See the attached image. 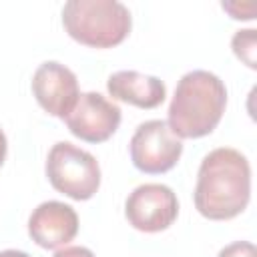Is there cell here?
I'll list each match as a JSON object with an SVG mask.
<instances>
[{"label": "cell", "instance_id": "1", "mask_svg": "<svg viewBox=\"0 0 257 257\" xmlns=\"http://www.w3.org/2000/svg\"><path fill=\"white\" fill-rule=\"evenodd\" d=\"M251 199V165L243 153L219 147L203 157L193 201L211 221H229L241 215Z\"/></svg>", "mask_w": 257, "mask_h": 257}, {"label": "cell", "instance_id": "2", "mask_svg": "<svg viewBox=\"0 0 257 257\" xmlns=\"http://www.w3.org/2000/svg\"><path fill=\"white\" fill-rule=\"evenodd\" d=\"M225 106V82L209 70H191L177 82L167 124L179 139H201L217 128Z\"/></svg>", "mask_w": 257, "mask_h": 257}, {"label": "cell", "instance_id": "3", "mask_svg": "<svg viewBox=\"0 0 257 257\" xmlns=\"http://www.w3.org/2000/svg\"><path fill=\"white\" fill-rule=\"evenodd\" d=\"M62 26L84 46L112 48L124 42L133 20L118 0H68L62 6Z\"/></svg>", "mask_w": 257, "mask_h": 257}, {"label": "cell", "instance_id": "4", "mask_svg": "<svg viewBox=\"0 0 257 257\" xmlns=\"http://www.w3.org/2000/svg\"><path fill=\"white\" fill-rule=\"evenodd\" d=\"M46 177L58 193L74 201H88L100 187V165L88 151L60 141L48 151Z\"/></svg>", "mask_w": 257, "mask_h": 257}, {"label": "cell", "instance_id": "5", "mask_svg": "<svg viewBox=\"0 0 257 257\" xmlns=\"http://www.w3.org/2000/svg\"><path fill=\"white\" fill-rule=\"evenodd\" d=\"M128 153L135 169L147 175H161L179 163L183 143L165 120H147L133 133Z\"/></svg>", "mask_w": 257, "mask_h": 257}, {"label": "cell", "instance_id": "6", "mask_svg": "<svg viewBox=\"0 0 257 257\" xmlns=\"http://www.w3.org/2000/svg\"><path fill=\"white\" fill-rule=\"evenodd\" d=\"M128 225L143 233H161L169 229L179 215V201L171 187L161 183L139 185L124 203Z\"/></svg>", "mask_w": 257, "mask_h": 257}, {"label": "cell", "instance_id": "7", "mask_svg": "<svg viewBox=\"0 0 257 257\" xmlns=\"http://www.w3.org/2000/svg\"><path fill=\"white\" fill-rule=\"evenodd\" d=\"M122 112L118 104L102 96L100 92H80L74 108L64 118L68 131L86 143H104L108 141L118 124Z\"/></svg>", "mask_w": 257, "mask_h": 257}, {"label": "cell", "instance_id": "8", "mask_svg": "<svg viewBox=\"0 0 257 257\" xmlns=\"http://www.w3.org/2000/svg\"><path fill=\"white\" fill-rule=\"evenodd\" d=\"M32 94L38 106L56 118H66L68 112L74 108L80 90L76 74L54 60L42 62L32 74Z\"/></svg>", "mask_w": 257, "mask_h": 257}, {"label": "cell", "instance_id": "9", "mask_svg": "<svg viewBox=\"0 0 257 257\" xmlns=\"http://www.w3.org/2000/svg\"><path fill=\"white\" fill-rule=\"evenodd\" d=\"M78 233L76 211L60 201L40 203L28 219V235L42 249H58Z\"/></svg>", "mask_w": 257, "mask_h": 257}, {"label": "cell", "instance_id": "10", "mask_svg": "<svg viewBox=\"0 0 257 257\" xmlns=\"http://www.w3.org/2000/svg\"><path fill=\"white\" fill-rule=\"evenodd\" d=\"M106 90L114 100L137 108H157L167 96V88L161 78L137 70H118L110 74Z\"/></svg>", "mask_w": 257, "mask_h": 257}, {"label": "cell", "instance_id": "11", "mask_svg": "<svg viewBox=\"0 0 257 257\" xmlns=\"http://www.w3.org/2000/svg\"><path fill=\"white\" fill-rule=\"evenodd\" d=\"M233 52L237 54V58H241L249 68H257V60H255V46H257V32L253 28L247 30H237L233 34L231 40Z\"/></svg>", "mask_w": 257, "mask_h": 257}, {"label": "cell", "instance_id": "12", "mask_svg": "<svg viewBox=\"0 0 257 257\" xmlns=\"http://www.w3.org/2000/svg\"><path fill=\"white\" fill-rule=\"evenodd\" d=\"M217 257H257V249L249 241H235L223 247Z\"/></svg>", "mask_w": 257, "mask_h": 257}, {"label": "cell", "instance_id": "13", "mask_svg": "<svg viewBox=\"0 0 257 257\" xmlns=\"http://www.w3.org/2000/svg\"><path fill=\"white\" fill-rule=\"evenodd\" d=\"M52 257H96L90 249L86 247H78V245H72V247H64V249H58Z\"/></svg>", "mask_w": 257, "mask_h": 257}, {"label": "cell", "instance_id": "14", "mask_svg": "<svg viewBox=\"0 0 257 257\" xmlns=\"http://www.w3.org/2000/svg\"><path fill=\"white\" fill-rule=\"evenodd\" d=\"M6 151H8L6 135H4V133H2V128H0V167H2V163H4V159H6Z\"/></svg>", "mask_w": 257, "mask_h": 257}, {"label": "cell", "instance_id": "15", "mask_svg": "<svg viewBox=\"0 0 257 257\" xmlns=\"http://www.w3.org/2000/svg\"><path fill=\"white\" fill-rule=\"evenodd\" d=\"M0 257H30V255H28V253H24V251L6 249V251H0Z\"/></svg>", "mask_w": 257, "mask_h": 257}]
</instances>
